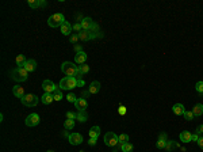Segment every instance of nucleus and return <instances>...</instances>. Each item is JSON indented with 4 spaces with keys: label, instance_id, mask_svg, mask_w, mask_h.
Segmentation results:
<instances>
[{
    "label": "nucleus",
    "instance_id": "f03ea898",
    "mask_svg": "<svg viewBox=\"0 0 203 152\" xmlns=\"http://www.w3.org/2000/svg\"><path fill=\"white\" fill-rule=\"evenodd\" d=\"M58 87L61 90H72V88L77 87V79L73 78V76H65V78L61 79Z\"/></svg>",
    "mask_w": 203,
    "mask_h": 152
},
{
    "label": "nucleus",
    "instance_id": "09e8293b",
    "mask_svg": "<svg viewBox=\"0 0 203 152\" xmlns=\"http://www.w3.org/2000/svg\"><path fill=\"white\" fill-rule=\"evenodd\" d=\"M61 135H62V137H69V136H70V135L67 132V130H64V132L61 133Z\"/></svg>",
    "mask_w": 203,
    "mask_h": 152
},
{
    "label": "nucleus",
    "instance_id": "c85d7f7f",
    "mask_svg": "<svg viewBox=\"0 0 203 152\" xmlns=\"http://www.w3.org/2000/svg\"><path fill=\"white\" fill-rule=\"evenodd\" d=\"M27 4H29L31 8H38V7H41V1H39V0H29Z\"/></svg>",
    "mask_w": 203,
    "mask_h": 152
},
{
    "label": "nucleus",
    "instance_id": "a18cd8bd",
    "mask_svg": "<svg viewBox=\"0 0 203 152\" xmlns=\"http://www.w3.org/2000/svg\"><path fill=\"white\" fill-rule=\"evenodd\" d=\"M196 143H198V145H199L200 148L203 149V136H202V137H199V140H198Z\"/></svg>",
    "mask_w": 203,
    "mask_h": 152
},
{
    "label": "nucleus",
    "instance_id": "f3484780",
    "mask_svg": "<svg viewBox=\"0 0 203 152\" xmlns=\"http://www.w3.org/2000/svg\"><path fill=\"white\" fill-rule=\"evenodd\" d=\"M53 100H54L53 94H49V92H45V94L41 97V102L44 105H49V103H51Z\"/></svg>",
    "mask_w": 203,
    "mask_h": 152
},
{
    "label": "nucleus",
    "instance_id": "9b49d317",
    "mask_svg": "<svg viewBox=\"0 0 203 152\" xmlns=\"http://www.w3.org/2000/svg\"><path fill=\"white\" fill-rule=\"evenodd\" d=\"M167 141H168V137H167V133H160L159 140L156 143V147L159 149H164L165 145H167Z\"/></svg>",
    "mask_w": 203,
    "mask_h": 152
},
{
    "label": "nucleus",
    "instance_id": "a211bd4d",
    "mask_svg": "<svg viewBox=\"0 0 203 152\" xmlns=\"http://www.w3.org/2000/svg\"><path fill=\"white\" fill-rule=\"evenodd\" d=\"M80 25H81L83 30H89L91 29V26L94 25V20H92L91 18H84V19L80 22Z\"/></svg>",
    "mask_w": 203,
    "mask_h": 152
},
{
    "label": "nucleus",
    "instance_id": "412c9836",
    "mask_svg": "<svg viewBox=\"0 0 203 152\" xmlns=\"http://www.w3.org/2000/svg\"><path fill=\"white\" fill-rule=\"evenodd\" d=\"M88 90L91 94H98L99 90H100V83H99V81H92V83L89 84Z\"/></svg>",
    "mask_w": 203,
    "mask_h": 152
},
{
    "label": "nucleus",
    "instance_id": "3c124183",
    "mask_svg": "<svg viewBox=\"0 0 203 152\" xmlns=\"http://www.w3.org/2000/svg\"><path fill=\"white\" fill-rule=\"evenodd\" d=\"M46 152H53V151H51V149H49V151H46Z\"/></svg>",
    "mask_w": 203,
    "mask_h": 152
},
{
    "label": "nucleus",
    "instance_id": "2f4dec72",
    "mask_svg": "<svg viewBox=\"0 0 203 152\" xmlns=\"http://www.w3.org/2000/svg\"><path fill=\"white\" fill-rule=\"evenodd\" d=\"M183 116H184V118H186L187 121H192V120H194V113H192V111L186 110V111H184Z\"/></svg>",
    "mask_w": 203,
    "mask_h": 152
},
{
    "label": "nucleus",
    "instance_id": "8fccbe9b",
    "mask_svg": "<svg viewBox=\"0 0 203 152\" xmlns=\"http://www.w3.org/2000/svg\"><path fill=\"white\" fill-rule=\"evenodd\" d=\"M41 1V7H46V1L45 0H39Z\"/></svg>",
    "mask_w": 203,
    "mask_h": 152
},
{
    "label": "nucleus",
    "instance_id": "6ab92c4d",
    "mask_svg": "<svg viewBox=\"0 0 203 152\" xmlns=\"http://www.w3.org/2000/svg\"><path fill=\"white\" fill-rule=\"evenodd\" d=\"M172 110H173V113L176 114V116H183L184 111H186V109H184V106L181 103H176V105H173Z\"/></svg>",
    "mask_w": 203,
    "mask_h": 152
},
{
    "label": "nucleus",
    "instance_id": "7ed1b4c3",
    "mask_svg": "<svg viewBox=\"0 0 203 152\" xmlns=\"http://www.w3.org/2000/svg\"><path fill=\"white\" fill-rule=\"evenodd\" d=\"M64 22H67V20H65V16H64L62 14H60V12L53 14L51 16H49V19H48V25L50 27H53V29H56V27H61Z\"/></svg>",
    "mask_w": 203,
    "mask_h": 152
},
{
    "label": "nucleus",
    "instance_id": "5701e85b",
    "mask_svg": "<svg viewBox=\"0 0 203 152\" xmlns=\"http://www.w3.org/2000/svg\"><path fill=\"white\" fill-rule=\"evenodd\" d=\"M178 145H179V144L176 141H173V140H168V141H167V145H165L164 149L167 152H172L175 148H178Z\"/></svg>",
    "mask_w": 203,
    "mask_h": 152
},
{
    "label": "nucleus",
    "instance_id": "bb28decb",
    "mask_svg": "<svg viewBox=\"0 0 203 152\" xmlns=\"http://www.w3.org/2000/svg\"><path fill=\"white\" fill-rule=\"evenodd\" d=\"M15 61H16V65H18V67H23V65L26 64V61H27V60H26L25 55H19L18 57H16Z\"/></svg>",
    "mask_w": 203,
    "mask_h": 152
},
{
    "label": "nucleus",
    "instance_id": "f257e3e1",
    "mask_svg": "<svg viewBox=\"0 0 203 152\" xmlns=\"http://www.w3.org/2000/svg\"><path fill=\"white\" fill-rule=\"evenodd\" d=\"M11 79L15 81H18V83H22V81H26L27 80V78H29V72L26 71L23 67H16L15 69H12L11 71Z\"/></svg>",
    "mask_w": 203,
    "mask_h": 152
},
{
    "label": "nucleus",
    "instance_id": "b1692460",
    "mask_svg": "<svg viewBox=\"0 0 203 152\" xmlns=\"http://www.w3.org/2000/svg\"><path fill=\"white\" fill-rule=\"evenodd\" d=\"M88 133H89V137H95V139H98V137L100 136V128H99V126H92Z\"/></svg>",
    "mask_w": 203,
    "mask_h": 152
},
{
    "label": "nucleus",
    "instance_id": "9d476101",
    "mask_svg": "<svg viewBox=\"0 0 203 152\" xmlns=\"http://www.w3.org/2000/svg\"><path fill=\"white\" fill-rule=\"evenodd\" d=\"M68 140H69V143L72 145H79V144L83 143V136L80 133H70V136L68 137Z\"/></svg>",
    "mask_w": 203,
    "mask_h": 152
},
{
    "label": "nucleus",
    "instance_id": "0eeeda50",
    "mask_svg": "<svg viewBox=\"0 0 203 152\" xmlns=\"http://www.w3.org/2000/svg\"><path fill=\"white\" fill-rule=\"evenodd\" d=\"M42 88H44L45 92H49V94H53L54 91L57 90V86L53 83L51 80H49V79H46V80H44V83H42Z\"/></svg>",
    "mask_w": 203,
    "mask_h": 152
},
{
    "label": "nucleus",
    "instance_id": "2eb2a0df",
    "mask_svg": "<svg viewBox=\"0 0 203 152\" xmlns=\"http://www.w3.org/2000/svg\"><path fill=\"white\" fill-rule=\"evenodd\" d=\"M73 30V26L70 25L69 22H64L62 26H61V33H62L64 36H69L70 33H72Z\"/></svg>",
    "mask_w": 203,
    "mask_h": 152
},
{
    "label": "nucleus",
    "instance_id": "6e6552de",
    "mask_svg": "<svg viewBox=\"0 0 203 152\" xmlns=\"http://www.w3.org/2000/svg\"><path fill=\"white\" fill-rule=\"evenodd\" d=\"M39 124V116L37 113H31L26 118V125L27 126H37Z\"/></svg>",
    "mask_w": 203,
    "mask_h": 152
},
{
    "label": "nucleus",
    "instance_id": "20e7f679",
    "mask_svg": "<svg viewBox=\"0 0 203 152\" xmlns=\"http://www.w3.org/2000/svg\"><path fill=\"white\" fill-rule=\"evenodd\" d=\"M61 71H62V73L67 75V76H73V78H75V76H76L77 67L70 61H65L61 65Z\"/></svg>",
    "mask_w": 203,
    "mask_h": 152
},
{
    "label": "nucleus",
    "instance_id": "4468645a",
    "mask_svg": "<svg viewBox=\"0 0 203 152\" xmlns=\"http://www.w3.org/2000/svg\"><path fill=\"white\" fill-rule=\"evenodd\" d=\"M86 60H87V55L86 52H79L76 53V56H75V63L76 64H86Z\"/></svg>",
    "mask_w": 203,
    "mask_h": 152
},
{
    "label": "nucleus",
    "instance_id": "f704fd0d",
    "mask_svg": "<svg viewBox=\"0 0 203 152\" xmlns=\"http://www.w3.org/2000/svg\"><path fill=\"white\" fill-rule=\"evenodd\" d=\"M67 99H68V102H70V103H75V102L77 100V98H76V95H75V94H72V92H70V94H68Z\"/></svg>",
    "mask_w": 203,
    "mask_h": 152
},
{
    "label": "nucleus",
    "instance_id": "cd10ccee",
    "mask_svg": "<svg viewBox=\"0 0 203 152\" xmlns=\"http://www.w3.org/2000/svg\"><path fill=\"white\" fill-rule=\"evenodd\" d=\"M61 91H62V90H61V88L58 87L57 90H56V91H54V92H53L54 100H61V99H62V92H61Z\"/></svg>",
    "mask_w": 203,
    "mask_h": 152
},
{
    "label": "nucleus",
    "instance_id": "de8ad7c7",
    "mask_svg": "<svg viewBox=\"0 0 203 152\" xmlns=\"http://www.w3.org/2000/svg\"><path fill=\"white\" fill-rule=\"evenodd\" d=\"M75 50H76V53L81 52V45H75Z\"/></svg>",
    "mask_w": 203,
    "mask_h": 152
},
{
    "label": "nucleus",
    "instance_id": "79ce46f5",
    "mask_svg": "<svg viewBox=\"0 0 203 152\" xmlns=\"http://www.w3.org/2000/svg\"><path fill=\"white\" fill-rule=\"evenodd\" d=\"M89 94H91V92H89V90H83L81 91V95H83V98H84V99H86Z\"/></svg>",
    "mask_w": 203,
    "mask_h": 152
},
{
    "label": "nucleus",
    "instance_id": "ddd939ff",
    "mask_svg": "<svg viewBox=\"0 0 203 152\" xmlns=\"http://www.w3.org/2000/svg\"><path fill=\"white\" fill-rule=\"evenodd\" d=\"M23 68H25L27 72H34L35 69H37V61L30 58V60H27V61H26V64L23 65Z\"/></svg>",
    "mask_w": 203,
    "mask_h": 152
},
{
    "label": "nucleus",
    "instance_id": "423d86ee",
    "mask_svg": "<svg viewBox=\"0 0 203 152\" xmlns=\"http://www.w3.org/2000/svg\"><path fill=\"white\" fill-rule=\"evenodd\" d=\"M20 102H22L25 106H27V107H34V106H37V105H38V97H37V95H34V94H27V95H25V97L20 99Z\"/></svg>",
    "mask_w": 203,
    "mask_h": 152
},
{
    "label": "nucleus",
    "instance_id": "58836bf2",
    "mask_svg": "<svg viewBox=\"0 0 203 152\" xmlns=\"http://www.w3.org/2000/svg\"><path fill=\"white\" fill-rule=\"evenodd\" d=\"M118 113L121 114V116H125V114H126V107H125L123 105H121V106H119V109H118Z\"/></svg>",
    "mask_w": 203,
    "mask_h": 152
},
{
    "label": "nucleus",
    "instance_id": "4c0bfd02",
    "mask_svg": "<svg viewBox=\"0 0 203 152\" xmlns=\"http://www.w3.org/2000/svg\"><path fill=\"white\" fill-rule=\"evenodd\" d=\"M73 30H75V31H77V34H79V33L83 30L81 25H80V23H75V25H73Z\"/></svg>",
    "mask_w": 203,
    "mask_h": 152
},
{
    "label": "nucleus",
    "instance_id": "aec40b11",
    "mask_svg": "<svg viewBox=\"0 0 203 152\" xmlns=\"http://www.w3.org/2000/svg\"><path fill=\"white\" fill-rule=\"evenodd\" d=\"M179 137H180V140L183 143H191V140H192V135L190 132H187V130H183Z\"/></svg>",
    "mask_w": 203,
    "mask_h": 152
},
{
    "label": "nucleus",
    "instance_id": "a878e982",
    "mask_svg": "<svg viewBox=\"0 0 203 152\" xmlns=\"http://www.w3.org/2000/svg\"><path fill=\"white\" fill-rule=\"evenodd\" d=\"M64 128L67 130H72L73 128H75V120H65V122H64Z\"/></svg>",
    "mask_w": 203,
    "mask_h": 152
},
{
    "label": "nucleus",
    "instance_id": "72a5a7b5",
    "mask_svg": "<svg viewBox=\"0 0 203 152\" xmlns=\"http://www.w3.org/2000/svg\"><path fill=\"white\" fill-rule=\"evenodd\" d=\"M195 90H196L199 94H203V81H198L196 86H195Z\"/></svg>",
    "mask_w": 203,
    "mask_h": 152
},
{
    "label": "nucleus",
    "instance_id": "f8f14e48",
    "mask_svg": "<svg viewBox=\"0 0 203 152\" xmlns=\"http://www.w3.org/2000/svg\"><path fill=\"white\" fill-rule=\"evenodd\" d=\"M75 106L79 111H86V109L88 107V103H87V100L84 98H79V99L75 102Z\"/></svg>",
    "mask_w": 203,
    "mask_h": 152
},
{
    "label": "nucleus",
    "instance_id": "dca6fc26",
    "mask_svg": "<svg viewBox=\"0 0 203 152\" xmlns=\"http://www.w3.org/2000/svg\"><path fill=\"white\" fill-rule=\"evenodd\" d=\"M12 94L15 95L16 98L22 99V98L25 97V90H23V87H20V86H15V87L12 88Z\"/></svg>",
    "mask_w": 203,
    "mask_h": 152
},
{
    "label": "nucleus",
    "instance_id": "c03bdc74",
    "mask_svg": "<svg viewBox=\"0 0 203 152\" xmlns=\"http://www.w3.org/2000/svg\"><path fill=\"white\" fill-rule=\"evenodd\" d=\"M84 86H86V81L83 80H77V87H84Z\"/></svg>",
    "mask_w": 203,
    "mask_h": 152
},
{
    "label": "nucleus",
    "instance_id": "473e14b6",
    "mask_svg": "<svg viewBox=\"0 0 203 152\" xmlns=\"http://www.w3.org/2000/svg\"><path fill=\"white\" fill-rule=\"evenodd\" d=\"M89 31L92 33V34H95V36H98L96 33H99V26H98V23H94L91 26V29H89Z\"/></svg>",
    "mask_w": 203,
    "mask_h": 152
},
{
    "label": "nucleus",
    "instance_id": "37998d69",
    "mask_svg": "<svg viewBox=\"0 0 203 152\" xmlns=\"http://www.w3.org/2000/svg\"><path fill=\"white\" fill-rule=\"evenodd\" d=\"M196 133L198 135H203V125H199L196 128Z\"/></svg>",
    "mask_w": 203,
    "mask_h": 152
},
{
    "label": "nucleus",
    "instance_id": "ea45409f",
    "mask_svg": "<svg viewBox=\"0 0 203 152\" xmlns=\"http://www.w3.org/2000/svg\"><path fill=\"white\" fill-rule=\"evenodd\" d=\"M96 141H98V139H95V137H89L88 144H89L91 147H94V145H96Z\"/></svg>",
    "mask_w": 203,
    "mask_h": 152
},
{
    "label": "nucleus",
    "instance_id": "c756f323",
    "mask_svg": "<svg viewBox=\"0 0 203 152\" xmlns=\"http://www.w3.org/2000/svg\"><path fill=\"white\" fill-rule=\"evenodd\" d=\"M121 149H122V152H131L133 151V145H131L130 143H126V144H122Z\"/></svg>",
    "mask_w": 203,
    "mask_h": 152
},
{
    "label": "nucleus",
    "instance_id": "39448f33",
    "mask_svg": "<svg viewBox=\"0 0 203 152\" xmlns=\"http://www.w3.org/2000/svg\"><path fill=\"white\" fill-rule=\"evenodd\" d=\"M103 139H104V144L107 147H112V148H114L115 145L119 144V137H118L114 132H107Z\"/></svg>",
    "mask_w": 203,
    "mask_h": 152
},
{
    "label": "nucleus",
    "instance_id": "e433bc0d",
    "mask_svg": "<svg viewBox=\"0 0 203 152\" xmlns=\"http://www.w3.org/2000/svg\"><path fill=\"white\" fill-rule=\"evenodd\" d=\"M80 69H81V72H83V73H84V75H86V73H88V72H89V67H88V65H86V64L80 65Z\"/></svg>",
    "mask_w": 203,
    "mask_h": 152
},
{
    "label": "nucleus",
    "instance_id": "1a4fd4ad",
    "mask_svg": "<svg viewBox=\"0 0 203 152\" xmlns=\"http://www.w3.org/2000/svg\"><path fill=\"white\" fill-rule=\"evenodd\" d=\"M77 36H79L80 41H89V39L96 38V37H98V36H95V34H92L89 30H81V31H80Z\"/></svg>",
    "mask_w": 203,
    "mask_h": 152
},
{
    "label": "nucleus",
    "instance_id": "4be33fe9",
    "mask_svg": "<svg viewBox=\"0 0 203 152\" xmlns=\"http://www.w3.org/2000/svg\"><path fill=\"white\" fill-rule=\"evenodd\" d=\"M192 113H194V117H200L203 114V105L202 103L195 105L192 109Z\"/></svg>",
    "mask_w": 203,
    "mask_h": 152
},
{
    "label": "nucleus",
    "instance_id": "393cba45",
    "mask_svg": "<svg viewBox=\"0 0 203 152\" xmlns=\"http://www.w3.org/2000/svg\"><path fill=\"white\" fill-rule=\"evenodd\" d=\"M79 122H86L87 120H88V116H87L86 111H79L77 113V118H76Z\"/></svg>",
    "mask_w": 203,
    "mask_h": 152
},
{
    "label": "nucleus",
    "instance_id": "7c9ffc66",
    "mask_svg": "<svg viewBox=\"0 0 203 152\" xmlns=\"http://www.w3.org/2000/svg\"><path fill=\"white\" fill-rule=\"evenodd\" d=\"M119 144H126V143H129V136H127L126 133H122V135H119Z\"/></svg>",
    "mask_w": 203,
    "mask_h": 152
},
{
    "label": "nucleus",
    "instance_id": "49530a36",
    "mask_svg": "<svg viewBox=\"0 0 203 152\" xmlns=\"http://www.w3.org/2000/svg\"><path fill=\"white\" fill-rule=\"evenodd\" d=\"M198 140H199V135H198V133L192 135V140H191V141H198Z\"/></svg>",
    "mask_w": 203,
    "mask_h": 152
},
{
    "label": "nucleus",
    "instance_id": "c9c22d12",
    "mask_svg": "<svg viewBox=\"0 0 203 152\" xmlns=\"http://www.w3.org/2000/svg\"><path fill=\"white\" fill-rule=\"evenodd\" d=\"M67 118H68V120H76L77 114H75L73 111H68V113H67Z\"/></svg>",
    "mask_w": 203,
    "mask_h": 152
},
{
    "label": "nucleus",
    "instance_id": "a19ab883",
    "mask_svg": "<svg viewBox=\"0 0 203 152\" xmlns=\"http://www.w3.org/2000/svg\"><path fill=\"white\" fill-rule=\"evenodd\" d=\"M77 41H79V36H77V34H73V36L70 37V42H72V44H76Z\"/></svg>",
    "mask_w": 203,
    "mask_h": 152
}]
</instances>
